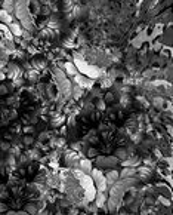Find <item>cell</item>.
I'll use <instances>...</instances> for the list:
<instances>
[{
  "label": "cell",
  "mask_w": 173,
  "mask_h": 215,
  "mask_svg": "<svg viewBox=\"0 0 173 215\" xmlns=\"http://www.w3.org/2000/svg\"><path fill=\"white\" fill-rule=\"evenodd\" d=\"M74 79H75V82L78 83V86H81V88H83V86H92V83H93L90 77H86V76H83V74H75Z\"/></svg>",
  "instance_id": "cell-1"
},
{
  "label": "cell",
  "mask_w": 173,
  "mask_h": 215,
  "mask_svg": "<svg viewBox=\"0 0 173 215\" xmlns=\"http://www.w3.org/2000/svg\"><path fill=\"white\" fill-rule=\"evenodd\" d=\"M78 168H80V171L84 172V174H90V171H92V163H90V160H88V159H83V160H80Z\"/></svg>",
  "instance_id": "cell-2"
},
{
  "label": "cell",
  "mask_w": 173,
  "mask_h": 215,
  "mask_svg": "<svg viewBox=\"0 0 173 215\" xmlns=\"http://www.w3.org/2000/svg\"><path fill=\"white\" fill-rule=\"evenodd\" d=\"M9 30H11V33H12L15 37H21V36H22V31H24L18 22H11V24H9Z\"/></svg>",
  "instance_id": "cell-3"
},
{
  "label": "cell",
  "mask_w": 173,
  "mask_h": 215,
  "mask_svg": "<svg viewBox=\"0 0 173 215\" xmlns=\"http://www.w3.org/2000/svg\"><path fill=\"white\" fill-rule=\"evenodd\" d=\"M2 9L6 12H14L15 11V0H2Z\"/></svg>",
  "instance_id": "cell-4"
},
{
  "label": "cell",
  "mask_w": 173,
  "mask_h": 215,
  "mask_svg": "<svg viewBox=\"0 0 173 215\" xmlns=\"http://www.w3.org/2000/svg\"><path fill=\"white\" fill-rule=\"evenodd\" d=\"M118 178V172L116 171H108L105 172V180H107V184H114Z\"/></svg>",
  "instance_id": "cell-5"
},
{
  "label": "cell",
  "mask_w": 173,
  "mask_h": 215,
  "mask_svg": "<svg viewBox=\"0 0 173 215\" xmlns=\"http://www.w3.org/2000/svg\"><path fill=\"white\" fill-rule=\"evenodd\" d=\"M95 200H96V206L102 208V206H104V205L107 203L108 197H107V194H105L104 191H101L99 194H96V196H95Z\"/></svg>",
  "instance_id": "cell-6"
},
{
  "label": "cell",
  "mask_w": 173,
  "mask_h": 215,
  "mask_svg": "<svg viewBox=\"0 0 173 215\" xmlns=\"http://www.w3.org/2000/svg\"><path fill=\"white\" fill-rule=\"evenodd\" d=\"M0 22H5V24H11L12 22V15L6 11H3L0 8Z\"/></svg>",
  "instance_id": "cell-7"
},
{
  "label": "cell",
  "mask_w": 173,
  "mask_h": 215,
  "mask_svg": "<svg viewBox=\"0 0 173 215\" xmlns=\"http://www.w3.org/2000/svg\"><path fill=\"white\" fill-rule=\"evenodd\" d=\"M31 65H33V68H36V70L45 68V67H46V59H42V58H36V59H33V61H31Z\"/></svg>",
  "instance_id": "cell-8"
},
{
  "label": "cell",
  "mask_w": 173,
  "mask_h": 215,
  "mask_svg": "<svg viewBox=\"0 0 173 215\" xmlns=\"http://www.w3.org/2000/svg\"><path fill=\"white\" fill-rule=\"evenodd\" d=\"M65 71H67V74L75 76V74H77V67H75L73 62H67V64H65Z\"/></svg>",
  "instance_id": "cell-9"
},
{
  "label": "cell",
  "mask_w": 173,
  "mask_h": 215,
  "mask_svg": "<svg viewBox=\"0 0 173 215\" xmlns=\"http://www.w3.org/2000/svg\"><path fill=\"white\" fill-rule=\"evenodd\" d=\"M136 174V169L135 168H127V169H124L121 174H120V177L121 178H126V177H133Z\"/></svg>",
  "instance_id": "cell-10"
},
{
  "label": "cell",
  "mask_w": 173,
  "mask_h": 215,
  "mask_svg": "<svg viewBox=\"0 0 173 215\" xmlns=\"http://www.w3.org/2000/svg\"><path fill=\"white\" fill-rule=\"evenodd\" d=\"M25 212H28V214H37V203H28V205H25Z\"/></svg>",
  "instance_id": "cell-11"
},
{
  "label": "cell",
  "mask_w": 173,
  "mask_h": 215,
  "mask_svg": "<svg viewBox=\"0 0 173 215\" xmlns=\"http://www.w3.org/2000/svg\"><path fill=\"white\" fill-rule=\"evenodd\" d=\"M160 33H163V24H161V22L155 25V28H154V33L151 34V39H155V37H157Z\"/></svg>",
  "instance_id": "cell-12"
},
{
  "label": "cell",
  "mask_w": 173,
  "mask_h": 215,
  "mask_svg": "<svg viewBox=\"0 0 173 215\" xmlns=\"http://www.w3.org/2000/svg\"><path fill=\"white\" fill-rule=\"evenodd\" d=\"M116 157L117 159H127V153L124 151V148H118L116 153Z\"/></svg>",
  "instance_id": "cell-13"
},
{
  "label": "cell",
  "mask_w": 173,
  "mask_h": 215,
  "mask_svg": "<svg viewBox=\"0 0 173 215\" xmlns=\"http://www.w3.org/2000/svg\"><path fill=\"white\" fill-rule=\"evenodd\" d=\"M73 93H74V98L77 99L78 96H81V95H83V88H81V86H77V88H74Z\"/></svg>",
  "instance_id": "cell-14"
},
{
  "label": "cell",
  "mask_w": 173,
  "mask_h": 215,
  "mask_svg": "<svg viewBox=\"0 0 173 215\" xmlns=\"http://www.w3.org/2000/svg\"><path fill=\"white\" fill-rule=\"evenodd\" d=\"M28 80H31V82H36L37 79H39V74H37V71H28Z\"/></svg>",
  "instance_id": "cell-15"
},
{
  "label": "cell",
  "mask_w": 173,
  "mask_h": 215,
  "mask_svg": "<svg viewBox=\"0 0 173 215\" xmlns=\"http://www.w3.org/2000/svg\"><path fill=\"white\" fill-rule=\"evenodd\" d=\"M34 143V138L33 137H30V135H27V137H24V144H27V146H30V144H33Z\"/></svg>",
  "instance_id": "cell-16"
},
{
  "label": "cell",
  "mask_w": 173,
  "mask_h": 215,
  "mask_svg": "<svg viewBox=\"0 0 173 215\" xmlns=\"http://www.w3.org/2000/svg\"><path fill=\"white\" fill-rule=\"evenodd\" d=\"M96 107H98L99 110H102V109H105V102L104 101H98L96 102Z\"/></svg>",
  "instance_id": "cell-17"
},
{
  "label": "cell",
  "mask_w": 173,
  "mask_h": 215,
  "mask_svg": "<svg viewBox=\"0 0 173 215\" xmlns=\"http://www.w3.org/2000/svg\"><path fill=\"white\" fill-rule=\"evenodd\" d=\"M88 154H89V156H96L98 151H96L95 148H89V150H88Z\"/></svg>",
  "instance_id": "cell-18"
},
{
  "label": "cell",
  "mask_w": 173,
  "mask_h": 215,
  "mask_svg": "<svg viewBox=\"0 0 173 215\" xmlns=\"http://www.w3.org/2000/svg\"><path fill=\"white\" fill-rule=\"evenodd\" d=\"M8 209V206L5 205V203H0V212H3V211H6Z\"/></svg>",
  "instance_id": "cell-19"
},
{
  "label": "cell",
  "mask_w": 173,
  "mask_h": 215,
  "mask_svg": "<svg viewBox=\"0 0 173 215\" xmlns=\"http://www.w3.org/2000/svg\"><path fill=\"white\" fill-rule=\"evenodd\" d=\"M8 92V88L6 86H0V93H6Z\"/></svg>",
  "instance_id": "cell-20"
},
{
  "label": "cell",
  "mask_w": 173,
  "mask_h": 215,
  "mask_svg": "<svg viewBox=\"0 0 173 215\" xmlns=\"http://www.w3.org/2000/svg\"><path fill=\"white\" fill-rule=\"evenodd\" d=\"M34 131V128L33 126H28V128H25V132H33Z\"/></svg>",
  "instance_id": "cell-21"
},
{
  "label": "cell",
  "mask_w": 173,
  "mask_h": 215,
  "mask_svg": "<svg viewBox=\"0 0 173 215\" xmlns=\"http://www.w3.org/2000/svg\"><path fill=\"white\" fill-rule=\"evenodd\" d=\"M3 79H5V74H3V73H2V71H0V82H2V80H3Z\"/></svg>",
  "instance_id": "cell-22"
}]
</instances>
